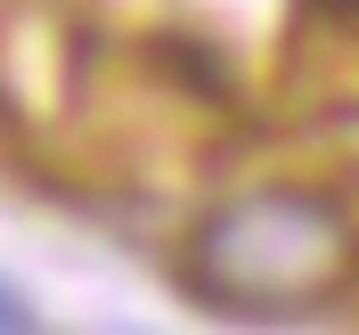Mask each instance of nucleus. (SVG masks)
I'll return each mask as SVG.
<instances>
[{"label":"nucleus","mask_w":359,"mask_h":335,"mask_svg":"<svg viewBox=\"0 0 359 335\" xmlns=\"http://www.w3.org/2000/svg\"><path fill=\"white\" fill-rule=\"evenodd\" d=\"M188 287L229 319H311L359 294L351 204L302 180L237 188L188 237Z\"/></svg>","instance_id":"f257e3e1"},{"label":"nucleus","mask_w":359,"mask_h":335,"mask_svg":"<svg viewBox=\"0 0 359 335\" xmlns=\"http://www.w3.org/2000/svg\"><path fill=\"white\" fill-rule=\"evenodd\" d=\"M33 319H41V311L25 303V287H17V278H0V335H25Z\"/></svg>","instance_id":"f03ea898"}]
</instances>
